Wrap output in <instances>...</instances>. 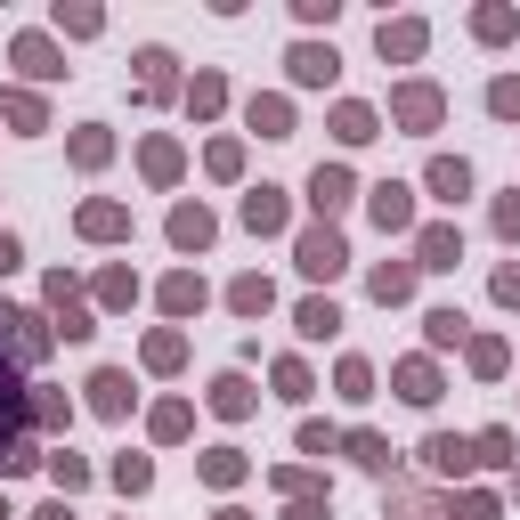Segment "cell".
Masks as SVG:
<instances>
[{
  "instance_id": "6da1fadb",
  "label": "cell",
  "mask_w": 520,
  "mask_h": 520,
  "mask_svg": "<svg viewBox=\"0 0 520 520\" xmlns=\"http://www.w3.org/2000/svg\"><path fill=\"white\" fill-rule=\"evenodd\" d=\"M25 415H33V399L17 390V374H9V358H0V455L17 447V431H25Z\"/></svg>"
},
{
  "instance_id": "7a4b0ae2",
  "label": "cell",
  "mask_w": 520,
  "mask_h": 520,
  "mask_svg": "<svg viewBox=\"0 0 520 520\" xmlns=\"http://www.w3.org/2000/svg\"><path fill=\"white\" fill-rule=\"evenodd\" d=\"M342 260H350V252H342L334 228H309V236H301V269H309V277H342Z\"/></svg>"
},
{
  "instance_id": "3957f363",
  "label": "cell",
  "mask_w": 520,
  "mask_h": 520,
  "mask_svg": "<svg viewBox=\"0 0 520 520\" xmlns=\"http://www.w3.org/2000/svg\"><path fill=\"white\" fill-rule=\"evenodd\" d=\"M171 244H187V252L212 244V212H204V204H179V212H171Z\"/></svg>"
},
{
  "instance_id": "277c9868",
  "label": "cell",
  "mask_w": 520,
  "mask_h": 520,
  "mask_svg": "<svg viewBox=\"0 0 520 520\" xmlns=\"http://www.w3.org/2000/svg\"><path fill=\"white\" fill-rule=\"evenodd\" d=\"M285 65H293V82H334V49H317V41H301Z\"/></svg>"
},
{
  "instance_id": "5b68a950",
  "label": "cell",
  "mask_w": 520,
  "mask_h": 520,
  "mask_svg": "<svg viewBox=\"0 0 520 520\" xmlns=\"http://www.w3.org/2000/svg\"><path fill=\"white\" fill-rule=\"evenodd\" d=\"M309 204H317V212H342V204H350V171H317V179H309Z\"/></svg>"
},
{
  "instance_id": "8992f818",
  "label": "cell",
  "mask_w": 520,
  "mask_h": 520,
  "mask_svg": "<svg viewBox=\"0 0 520 520\" xmlns=\"http://www.w3.org/2000/svg\"><path fill=\"white\" fill-rule=\"evenodd\" d=\"M17 65H25V74H41V82H49V74H65V65H57V49H49L41 33H25V41H17Z\"/></svg>"
},
{
  "instance_id": "52a82bcc",
  "label": "cell",
  "mask_w": 520,
  "mask_h": 520,
  "mask_svg": "<svg viewBox=\"0 0 520 520\" xmlns=\"http://www.w3.org/2000/svg\"><path fill=\"white\" fill-rule=\"evenodd\" d=\"M374 220H382V228H407V220H415L407 187H374Z\"/></svg>"
},
{
  "instance_id": "ba28073f",
  "label": "cell",
  "mask_w": 520,
  "mask_h": 520,
  "mask_svg": "<svg viewBox=\"0 0 520 520\" xmlns=\"http://www.w3.org/2000/svg\"><path fill=\"white\" fill-rule=\"evenodd\" d=\"M399 122L431 130V122H439V90H399Z\"/></svg>"
},
{
  "instance_id": "9c48e42d",
  "label": "cell",
  "mask_w": 520,
  "mask_h": 520,
  "mask_svg": "<svg viewBox=\"0 0 520 520\" xmlns=\"http://www.w3.org/2000/svg\"><path fill=\"white\" fill-rule=\"evenodd\" d=\"M90 407H98V415H122V407H130V382H122V374H98V382H90Z\"/></svg>"
},
{
  "instance_id": "30bf717a",
  "label": "cell",
  "mask_w": 520,
  "mask_h": 520,
  "mask_svg": "<svg viewBox=\"0 0 520 520\" xmlns=\"http://www.w3.org/2000/svg\"><path fill=\"white\" fill-rule=\"evenodd\" d=\"M423 464H431V472H464V464H472V447H464V439H431V447H423Z\"/></svg>"
},
{
  "instance_id": "8fae6325",
  "label": "cell",
  "mask_w": 520,
  "mask_h": 520,
  "mask_svg": "<svg viewBox=\"0 0 520 520\" xmlns=\"http://www.w3.org/2000/svg\"><path fill=\"white\" fill-rule=\"evenodd\" d=\"M431 187H439V195H447V204H455V195H464V187H472V171H464V163H455V155H439V163H431Z\"/></svg>"
},
{
  "instance_id": "7c38bea8",
  "label": "cell",
  "mask_w": 520,
  "mask_h": 520,
  "mask_svg": "<svg viewBox=\"0 0 520 520\" xmlns=\"http://www.w3.org/2000/svg\"><path fill=\"white\" fill-rule=\"evenodd\" d=\"M374 41H382V57H415L423 49V25H382Z\"/></svg>"
},
{
  "instance_id": "4fadbf2b",
  "label": "cell",
  "mask_w": 520,
  "mask_h": 520,
  "mask_svg": "<svg viewBox=\"0 0 520 520\" xmlns=\"http://www.w3.org/2000/svg\"><path fill=\"white\" fill-rule=\"evenodd\" d=\"M244 220H252V228H277V220H285V204H277V187H260V195H244Z\"/></svg>"
},
{
  "instance_id": "5bb4252c",
  "label": "cell",
  "mask_w": 520,
  "mask_h": 520,
  "mask_svg": "<svg viewBox=\"0 0 520 520\" xmlns=\"http://www.w3.org/2000/svg\"><path fill=\"white\" fill-rule=\"evenodd\" d=\"M252 130L260 139H285V98H252Z\"/></svg>"
},
{
  "instance_id": "9a60e30c",
  "label": "cell",
  "mask_w": 520,
  "mask_h": 520,
  "mask_svg": "<svg viewBox=\"0 0 520 520\" xmlns=\"http://www.w3.org/2000/svg\"><path fill=\"white\" fill-rule=\"evenodd\" d=\"M334 325H342V317H334V301H301V334H309V342H325Z\"/></svg>"
},
{
  "instance_id": "2e32d148",
  "label": "cell",
  "mask_w": 520,
  "mask_h": 520,
  "mask_svg": "<svg viewBox=\"0 0 520 520\" xmlns=\"http://www.w3.org/2000/svg\"><path fill=\"white\" fill-rule=\"evenodd\" d=\"M423 269H455V228H431L423 236Z\"/></svg>"
},
{
  "instance_id": "e0dca14e",
  "label": "cell",
  "mask_w": 520,
  "mask_h": 520,
  "mask_svg": "<svg viewBox=\"0 0 520 520\" xmlns=\"http://www.w3.org/2000/svg\"><path fill=\"white\" fill-rule=\"evenodd\" d=\"M334 130L358 147V139H374V114H366V106H342V114H334Z\"/></svg>"
},
{
  "instance_id": "ac0fdd59",
  "label": "cell",
  "mask_w": 520,
  "mask_h": 520,
  "mask_svg": "<svg viewBox=\"0 0 520 520\" xmlns=\"http://www.w3.org/2000/svg\"><path fill=\"white\" fill-rule=\"evenodd\" d=\"M423 325H431V342H439V350H447V342H464V317H455V309H431Z\"/></svg>"
},
{
  "instance_id": "d6986e66",
  "label": "cell",
  "mask_w": 520,
  "mask_h": 520,
  "mask_svg": "<svg viewBox=\"0 0 520 520\" xmlns=\"http://www.w3.org/2000/svg\"><path fill=\"white\" fill-rule=\"evenodd\" d=\"M212 407H220V415H244V407H252V390H244V382H236V374H228V382H220V390H212Z\"/></svg>"
},
{
  "instance_id": "ffe728a7",
  "label": "cell",
  "mask_w": 520,
  "mask_h": 520,
  "mask_svg": "<svg viewBox=\"0 0 520 520\" xmlns=\"http://www.w3.org/2000/svg\"><path fill=\"white\" fill-rule=\"evenodd\" d=\"M399 390H407L415 407H423V399H439V382H431V366H407V374H399Z\"/></svg>"
},
{
  "instance_id": "44dd1931",
  "label": "cell",
  "mask_w": 520,
  "mask_h": 520,
  "mask_svg": "<svg viewBox=\"0 0 520 520\" xmlns=\"http://www.w3.org/2000/svg\"><path fill=\"white\" fill-rule=\"evenodd\" d=\"M350 455H358V464H366V472H382V464H390V447H382L374 431H358V439H350Z\"/></svg>"
},
{
  "instance_id": "7402d4cb",
  "label": "cell",
  "mask_w": 520,
  "mask_h": 520,
  "mask_svg": "<svg viewBox=\"0 0 520 520\" xmlns=\"http://www.w3.org/2000/svg\"><path fill=\"white\" fill-rule=\"evenodd\" d=\"M139 65H147V90L163 98V90H171V57H163V49H139Z\"/></svg>"
},
{
  "instance_id": "603a6c76",
  "label": "cell",
  "mask_w": 520,
  "mask_h": 520,
  "mask_svg": "<svg viewBox=\"0 0 520 520\" xmlns=\"http://www.w3.org/2000/svg\"><path fill=\"white\" fill-rule=\"evenodd\" d=\"M163 301H171V309H195V301H204V285H195V277H171Z\"/></svg>"
},
{
  "instance_id": "cb8c5ba5",
  "label": "cell",
  "mask_w": 520,
  "mask_h": 520,
  "mask_svg": "<svg viewBox=\"0 0 520 520\" xmlns=\"http://www.w3.org/2000/svg\"><path fill=\"white\" fill-rule=\"evenodd\" d=\"M82 228H90V236H114V228H122V212H114V204H90V212H82Z\"/></svg>"
},
{
  "instance_id": "d4e9b609",
  "label": "cell",
  "mask_w": 520,
  "mask_h": 520,
  "mask_svg": "<svg viewBox=\"0 0 520 520\" xmlns=\"http://www.w3.org/2000/svg\"><path fill=\"white\" fill-rule=\"evenodd\" d=\"M236 309H244V317H252V309H269V285H260V277H244V285H236Z\"/></svg>"
},
{
  "instance_id": "484cf974",
  "label": "cell",
  "mask_w": 520,
  "mask_h": 520,
  "mask_svg": "<svg viewBox=\"0 0 520 520\" xmlns=\"http://www.w3.org/2000/svg\"><path fill=\"white\" fill-rule=\"evenodd\" d=\"M9 122L17 130H41V98H9Z\"/></svg>"
},
{
  "instance_id": "4316f807",
  "label": "cell",
  "mask_w": 520,
  "mask_h": 520,
  "mask_svg": "<svg viewBox=\"0 0 520 520\" xmlns=\"http://www.w3.org/2000/svg\"><path fill=\"white\" fill-rule=\"evenodd\" d=\"M488 106H496V114H520V82H496V90H488Z\"/></svg>"
},
{
  "instance_id": "83f0119b",
  "label": "cell",
  "mask_w": 520,
  "mask_h": 520,
  "mask_svg": "<svg viewBox=\"0 0 520 520\" xmlns=\"http://www.w3.org/2000/svg\"><path fill=\"white\" fill-rule=\"evenodd\" d=\"M496 228H504V236H520V195H504V204H496Z\"/></svg>"
},
{
  "instance_id": "f1b7e54d",
  "label": "cell",
  "mask_w": 520,
  "mask_h": 520,
  "mask_svg": "<svg viewBox=\"0 0 520 520\" xmlns=\"http://www.w3.org/2000/svg\"><path fill=\"white\" fill-rule=\"evenodd\" d=\"M496 301H512V309H520V269H496Z\"/></svg>"
},
{
  "instance_id": "f546056e",
  "label": "cell",
  "mask_w": 520,
  "mask_h": 520,
  "mask_svg": "<svg viewBox=\"0 0 520 520\" xmlns=\"http://www.w3.org/2000/svg\"><path fill=\"white\" fill-rule=\"evenodd\" d=\"M9 260H17V244H9V236H0V269H9Z\"/></svg>"
},
{
  "instance_id": "4dcf8cb0",
  "label": "cell",
  "mask_w": 520,
  "mask_h": 520,
  "mask_svg": "<svg viewBox=\"0 0 520 520\" xmlns=\"http://www.w3.org/2000/svg\"><path fill=\"white\" fill-rule=\"evenodd\" d=\"M41 520H65V504H49V512H41Z\"/></svg>"
},
{
  "instance_id": "1f68e13d",
  "label": "cell",
  "mask_w": 520,
  "mask_h": 520,
  "mask_svg": "<svg viewBox=\"0 0 520 520\" xmlns=\"http://www.w3.org/2000/svg\"><path fill=\"white\" fill-rule=\"evenodd\" d=\"M220 520H244V512H220Z\"/></svg>"
},
{
  "instance_id": "d6a6232c",
  "label": "cell",
  "mask_w": 520,
  "mask_h": 520,
  "mask_svg": "<svg viewBox=\"0 0 520 520\" xmlns=\"http://www.w3.org/2000/svg\"><path fill=\"white\" fill-rule=\"evenodd\" d=\"M0 520H9V504H0Z\"/></svg>"
}]
</instances>
